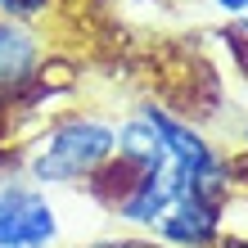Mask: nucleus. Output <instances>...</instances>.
Returning <instances> with one entry per match:
<instances>
[{"instance_id": "1", "label": "nucleus", "mask_w": 248, "mask_h": 248, "mask_svg": "<svg viewBox=\"0 0 248 248\" xmlns=\"http://www.w3.org/2000/svg\"><path fill=\"white\" fill-rule=\"evenodd\" d=\"M118 149V122L99 113H68L46 136H36L27 154V181L41 189H72L91 185V176Z\"/></svg>"}, {"instance_id": "2", "label": "nucleus", "mask_w": 248, "mask_h": 248, "mask_svg": "<svg viewBox=\"0 0 248 248\" xmlns=\"http://www.w3.org/2000/svg\"><path fill=\"white\" fill-rule=\"evenodd\" d=\"M63 221L50 189L27 176H0V248H59Z\"/></svg>"}, {"instance_id": "3", "label": "nucleus", "mask_w": 248, "mask_h": 248, "mask_svg": "<svg viewBox=\"0 0 248 248\" xmlns=\"http://www.w3.org/2000/svg\"><path fill=\"white\" fill-rule=\"evenodd\" d=\"M221 221H226V194L199 189V194H185L171 203V212L158 221V235L176 248H217Z\"/></svg>"}, {"instance_id": "4", "label": "nucleus", "mask_w": 248, "mask_h": 248, "mask_svg": "<svg viewBox=\"0 0 248 248\" xmlns=\"http://www.w3.org/2000/svg\"><path fill=\"white\" fill-rule=\"evenodd\" d=\"M46 72V36L27 23L0 18V95H18Z\"/></svg>"}, {"instance_id": "5", "label": "nucleus", "mask_w": 248, "mask_h": 248, "mask_svg": "<svg viewBox=\"0 0 248 248\" xmlns=\"http://www.w3.org/2000/svg\"><path fill=\"white\" fill-rule=\"evenodd\" d=\"M113 154H118L131 171H163V167H167L163 136L154 131V122L144 118L140 108H136V113H131V118L118 126V149H113Z\"/></svg>"}, {"instance_id": "6", "label": "nucleus", "mask_w": 248, "mask_h": 248, "mask_svg": "<svg viewBox=\"0 0 248 248\" xmlns=\"http://www.w3.org/2000/svg\"><path fill=\"white\" fill-rule=\"evenodd\" d=\"M50 9H54V0H0V18H14V23H27V27L36 18H46Z\"/></svg>"}, {"instance_id": "7", "label": "nucleus", "mask_w": 248, "mask_h": 248, "mask_svg": "<svg viewBox=\"0 0 248 248\" xmlns=\"http://www.w3.org/2000/svg\"><path fill=\"white\" fill-rule=\"evenodd\" d=\"M221 14H235V18H248V0H217Z\"/></svg>"}, {"instance_id": "8", "label": "nucleus", "mask_w": 248, "mask_h": 248, "mask_svg": "<svg viewBox=\"0 0 248 248\" xmlns=\"http://www.w3.org/2000/svg\"><path fill=\"white\" fill-rule=\"evenodd\" d=\"M217 248H248V239H235V235H221V239H217Z\"/></svg>"}, {"instance_id": "9", "label": "nucleus", "mask_w": 248, "mask_h": 248, "mask_svg": "<svg viewBox=\"0 0 248 248\" xmlns=\"http://www.w3.org/2000/svg\"><path fill=\"white\" fill-rule=\"evenodd\" d=\"M244 144H248V126H244Z\"/></svg>"}]
</instances>
